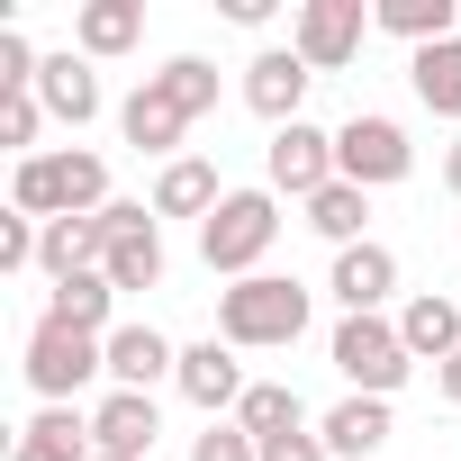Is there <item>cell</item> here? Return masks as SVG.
<instances>
[{
  "label": "cell",
  "mask_w": 461,
  "mask_h": 461,
  "mask_svg": "<svg viewBox=\"0 0 461 461\" xmlns=\"http://www.w3.org/2000/svg\"><path fill=\"white\" fill-rule=\"evenodd\" d=\"M109 308H118L109 272H82V281H55V299H46V317H55V326H73V335H109Z\"/></svg>",
  "instance_id": "cell-23"
},
{
  "label": "cell",
  "mask_w": 461,
  "mask_h": 461,
  "mask_svg": "<svg viewBox=\"0 0 461 461\" xmlns=\"http://www.w3.org/2000/svg\"><path fill=\"white\" fill-rule=\"evenodd\" d=\"M190 461H263V443H254L236 416H217L208 434H190Z\"/></svg>",
  "instance_id": "cell-28"
},
{
  "label": "cell",
  "mask_w": 461,
  "mask_h": 461,
  "mask_svg": "<svg viewBox=\"0 0 461 461\" xmlns=\"http://www.w3.org/2000/svg\"><path fill=\"white\" fill-rule=\"evenodd\" d=\"M326 353H335V371L353 380V398H398V389H407V371H416V353H407L398 317H344Z\"/></svg>",
  "instance_id": "cell-5"
},
{
  "label": "cell",
  "mask_w": 461,
  "mask_h": 461,
  "mask_svg": "<svg viewBox=\"0 0 461 461\" xmlns=\"http://www.w3.org/2000/svg\"><path fill=\"white\" fill-rule=\"evenodd\" d=\"M407 82H416V100H425L434 118H461V37L425 46V55L407 64Z\"/></svg>",
  "instance_id": "cell-25"
},
{
  "label": "cell",
  "mask_w": 461,
  "mask_h": 461,
  "mask_svg": "<svg viewBox=\"0 0 461 461\" xmlns=\"http://www.w3.org/2000/svg\"><path fill=\"white\" fill-rule=\"evenodd\" d=\"M263 163H272V190H290V199L308 208V199L335 181V136L308 127V118H299V127H272V154H263Z\"/></svg>",
  "instance_id": "cell-11"
},
{
  "label": "cell",
  "mask_w": 461,
  "mask_h": 461,
  "mask_svg": "<svg viewBox=\"0 0 461 461\" xmlns=\"http://www.w3.org/2000/svg\"><path fill=\"white\" fill-rule=\"evenodd\" d=\"M118 136H127L136 154H172V145L190 136V109H181V100H172L163 82H145V91H136V100L118 109Z\"/></svg>",
  "instance_id": "cell-16"
},
{
  "label": "cell",
  "mask_w": 461,
  "mask_h": 461,
  "mask_svg": "<svg viewBox=\"0 0 461 461\" xmlns=\"http://www.w3.org/2000/svg\"><path fill=\"white\" fill-rule=\"evenodd\" d=\"M263 461H335V452H326V434L308 425V434H272V443H263Z\"/></svg>",
  "instance_id": "cell-31"
},
{
  "label": "cell",
  "mask_w": 461,
  "mask_h": 461,
  "mask_svg": "<svg viewBox=\"0 0 461 461\" xmlns=\"http://www.w3.org/2000/svg\"><path fill=\"white\" fill-rule=\"evenodd\" d=\"M28 389L46 398V407H73L100 371H109V335H73V326H55V317H37L28 326Z\"/></svg>",
  "instance_id": "cell-4"
},
{
  "label": "cell",
  "mask_w": 461,
  "mask_h": 461,
  "mask_svg": "<svg viewBox=\"0 0 461 461\" xmlns=\"http://www.w3.org/2000/svg\"><path fill=\"white\" fill-rule=\"evenodd\" d=\"M308 64H299V46H263L254 64H245V109L254 118H272V127H299V109H308Z\"/></svg>",
  "instance_id": "cell-10"
},
{
  "label": "cell",
  "mask_w": 461,
  "mask_h": 461,
  "mask_svg": "<svg viewBox=\"0 0 461 461\" xmlns=\"http://www.w3.org/2000/svg\"><path fill=\"white\" fill-rule=\"evenodd\" d=\"M10 461H73V452H55V443H37V434H19V443H10Z\"/></svg>",
  "instance_id": "cell-32"
},
{
  "label": "cell",
  "mask_w": 461,
  "mask_h": 461,
  "mask_svg": "<svg viewBox=\"0 0 461 461\" xmlns=\"http://www.w3.org/2000/svg\"><path fill=\"white\" fill-rule=\"evenodd\" d=\"M37 64H46V55H37L19 28H0V91H37Z\"/></svg>",
  "instance_id": "cell-30"
},
{
  "label": "cell",
  "mask_w": 461,
  "mask_h": 461,
  "mask_svg": "<svg viewBox=\"0 0 461 461\" xmlns=\"http://www.w3.org/2000/svg\"><path fill=\"white\" fill-rule=\"evenodd\" d=\"M172 389H181V398H190V407L217 425L226 407H245V389H254V380H245L236 344H217V335H208V344H181V371H172Z\"/></svg>",
  "instance_id": "cell-9"
},
{
  "label": "cell",
  "mask_w": 461,
  "mask_h": 461,
  "mask_svg": "<svg viewBox=\"0 0 461 461\" xmlns=\"http://www.w3.org/2000/svg\"><path fill=\"white\" fill-rule=\"evenodd\" d=\"M272 236H281V190H226L217 217L199 226V254L226 281H254V263L272 254Z\"/></svg>",
  "instance_id": "cell-3"
},
{
  "label": "cell",
  "mask_w": 461,
  "mask_h": 461,
  "mask_svg": "<svg viewBox=\"0 0 461 461\" xmlns=\"http://www.w3.org/2000/svg\"><path fill=\"white\" fill-rule=\"evenodd\" d=\"M326 290L344 299V317H380V308H389V290H398V254H389V245H344Z\"/></svg>",
  "instance_id": "cell-13"
},
{
  "label": "cell",
  "mask_w": 461,
  "mask_h": 461,
  "mask_svg": "<svg viewBox=\"0 0 461 461\" xmlns=\"http://www.w3.org/2000/svg\"><path fill=\"white\" fill-rule=\"evenodd\" d=\"M91 461H109V452H91Z\"/></svg>",
  "instance_id": "cell-35"
},
{
  "label": "cell",
  "mask_w": 461,
  "mask_h": 461,
  "mask_svg": "<svg viewBox=\"0 0 461 461\" xmlns=\"http://www.w3.org/2000/svg\"><path fill=\"white\" fill-rule=\"evenodd\" d=\"M308 335V290L281 281V272H254V281H226L217 290V344L236 353H281Z\"/></svg>",
  "instance_id": "cell-1"
},
{
  "label": "cell",
  "mask_w": 461,
  "mask_h": 461,
  "mask_svg": "<svg viewBox=\"0 0 461 461\" xmlns=\"http://www.w3.org/2000/svg\"><path fill=\"white\" fill-rule=\"evenodd\" d=\"M371 28H389L398 46H443V37H461V0H380L371 10Z\"/></svg>",
  "instance_id": "cell-21"
},
{
  "label": "cell",
  "mask_w": 461,
  "mask_h": 461,
  "mask_svg": "<svg viewBox=\"0 0 461 461\" xmlns=\"http://www.w3.org/2000/svg\"><path fill=\"white\" fill-rule=\"evenodd\" d=\"M443 190H452V199H461V136H452V145H443Z\"/></svg>",
  "instance_id": "cell-34"
},
{
  "label": "cell",
  "mask_w": 461,
  "mask_h": 461,
  "mask_svg": "<svg viewBox=\"0 0 461 461\" xmlns=\"http://www.w3.org/2000/svg\"><path fill=\"white\" fill-rule=\"evenodd\" d=\"M37 245H46L37 217H19V208L0 217V272H37Z\"/></svg>",
  "instance_id": "cell-29"
},
{
  "label": "cell",
  "mask_w": 461,
  "mask_h": 461,
  "mask_svg": "<svg viewBox=\"0 0 461 461\" xmlns=\"http://www.w3.org/2000/svg\"><path fill=\"white\" fill-rule=\"evenodd\" d=\"M145 82H163L190 118H208V109H217V64H208V55H172V64H163V73H145Z\"/></svg>",
  "instance_id": "cell-26"
},
{
  "label": "cell",
  "mask_w": 461,
  "mask_h": 461,
  "mask_svg": "<svg viewBox=\"0 0 461 461\" xmlns=\"http://www.w3.org/2000/svg\"><path fill=\"white\" fill-rule=\"evenodd\" d=\"M37 100H46V118L91 127V118H100V73H91V55H46V64H37Z\"/></svg>",
  "instance_id": "cell-15"
},
{
  "label": "cell",
  "mask_w": 461,
  "mask_h": 461,
  "mask_svg": "<svg viewBox=\"0 0 461 461\" xmlns=\"http://www.w3.org/2000/svg\"><path fill=\"white\" fill-rule=\"evenodd\" d=\"M154 434H163V407H154L145 389H109V398L91 407V443H100L109 461H154Z\"/></svg>",
  "instance_id": "cell-12"
},
{
  "label": "cell",
  "mask_w": 461,
  "mask_h": 461,
  "mask_svg": "<svg viewBox=\"0 0 461 461\" xmlns=\"http://www.w3.org/2000/svg\"><path fill=\"white\" fill-rule=\"evenodd\" d=\"M407 172H416V145H407L398 118H344V127H335V181L389 190V181H407Z\"/></svg>",
  "instance_id": "cell-7"
},
{
  "label": "cell",
  "mask_w": 461,
  "mask_h": 461,
  "mask_svg": "<svg viewBox=\"0 0 461 461\" xmlns=\"http://www.w3.org/2000/svg\"><path fill=\"white\" fill-rule=\"evenodd\" d=\"M172 371H181L172 335H154V326H109V389H145V398H154V380H172Z\"/></svg>",
  "instance_id": "cell-14"
},
{
  "label": "cell",
  "mask_w": 461,
  "mask_h": 461,
  "mask_svg": "<svg viewBox=\"0 0 461 461\" xmlns=\"http://www.w3.org/2000/svg\"><path fill=\"white\" fill-rule=\"evenodd\" d=\"M136 37H145V0H82V10H73V46H82L91 64L127 55Z\"/></svg>",
  "instance_id": "cell-20"
},
{
  "label": "cell",
  "mask_w": 461,
  "mask_h": 461,
  "mask_svg": "<svg viewBox=\"0 0 461 461\" xmlns=\"http://www.w3.org/2000/svg\"><path fill=\"white\" fill-rule=\"evenodd\" d=\"M308 226H317V236L344 254V245H371L362 236V226H371V190H353V181H326L317 199H308Z\"/></svg>",
  "instance_id": "cell-22"
},
{
  "label": "cell",
  "mask_w": 461,
  "mask_h": 461,
  "mask_svg": "<svg viewBox=\"0 0 461 461\" xmlns=\"http://www.w3.org/2000/svg\"><path fill=\"white\" fill-rule=\"evenodd\" d=\"M100 272L109 290H163V236H154V208L145 199H109L100 208Z\"/></svg>",
  "instance_id": "cell-6"
},
{
  "label": "cell",
  "mask_w": 461,
  "mask_h": 461,
  "mask_svg": "<svg viewBox=\"0 0 461 461\" xmlns=\"http://www.w3.org/2000/svg\"><path fill=\"white\" fill-rule=\"evenodd\" d=\"M217 199H226V190H217V163H199V154H172V163L154 172V217H199V226H208Z\"/></svg>",
  "instance_id": "cell-17"
},
{
  "label": "cell",
  "mask_w": 461,
  "mask_h": 461,
  "mask_svg": "<svg viewBox=\"0 0 461 461\" xmlns=\"http://www.w3.org/2000/svg\"><path fill=\"white\" fill-rule=\"evenodd\" d=\"M398 335H407V353H416V362H434V371H443V362L461 353V308H452L443 290H416V299L398 308Z\"/></svg>",
  "instance_id": "cell-18"
},
{
  "label": "cell",
  "mask_w": 461,
  "mask_h": 461,
  "mask_svg": "<svg viewBox=\"0 0 461 461\" xmlns=\"http://www.w3.org/2000/svg\"><path fill=\"white\" fill-rule=\"evenodd\" d=\"M317 434H326L335 461H371V452L389 443V398H335V407L317 416Z\"/></svg>",
  "instance_id": "cell-19"
},
{
  "label": "cell",
  "mask_w": 461,
  "mask_h": 461,
  "mask_svg": "<svg viewBox=\"0 0 461 461\" xmlns=\"http://www.w3.org/2000/svg\"><path fill=\"white\" fill-rule=\"evenodd\" d=\"M434 389H443V407H461V353H452V362L434 371Z\"/></svg>",
  "instance_id": "cell-33"
},
{
  "label": "cell",
  "mask_w": 461,
  "mask_h": 461,
  "mask_svg": "<svg viewBox=\"0 0 461 461\" xmlns=\"http://www.w3.org/2000/svg\"><path fill=\"white\" fill-rule=\"evenodd\" d=\"M236 425H245L254 443H272V434H308V407H299V389H290V380H254V389H245V407H236Z\"/></svg>",
  "instance_id": "cell-24"
},
{
  "label": "cell",
  "mask_w": 461,
  "mask_h": 461,
  "mask_svg": "<svg viewBox=\"0 0 461 461\" xmlns=\"http://www.w3.org/2000/svg\"><path fill=\"white\" fill-rule=\"evenodd\" d=\"M10 208L37 217V226H55V217H100V208H109V163L82 154V145L28 154V163L10 172Z\"/></svg>",
  "instance_id": "cell-2"
},
{
  "label": "cell",
  "mask_w": 461,
  "mask_h": 461,
  "mask_svg": "<svg viewBox=\"0 0 461 461\" xmlns=\"http://www.w3.org/2000/svg\"><path fill=\"white\" fill-rule=\"evenodd\" d=\"M362 37H371L362 0H299V10H290V46H299L308 73H344L362 55Z\"/></svg>",
  "instance_id": "cell-8"
},
{
  "label": "cell",
  "mask_w": 461,
  "mask_h": 461,
  "mask_svg": "<svg viewBox=\"0 0 461 461\" xmlns=\"http://www.w3.org/2000/svg\"><path fill=\"white\" fill-rule=\"evenodd\" d=\"M37 127H46V100L37 91H0V145H10L19 163L37 154Z\"/></svg>",
  "instance_id": "cell-27"
}]
</instances>
